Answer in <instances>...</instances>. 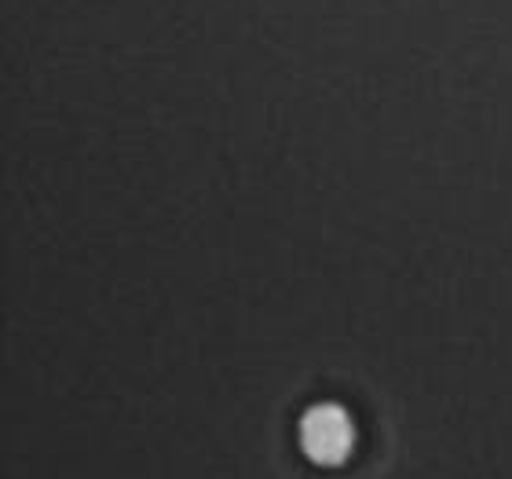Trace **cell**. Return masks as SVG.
I'll return each mask as SVG.
<instances>
[{
  "mask_svg": "<svg viewBox=\"0 0 512 479\" xmlns=\"http://www.w3.org/2000/svg\"><path fill=\"white\" fill-rule=\"evenodd\" d=\"M352 443L355 425L337 403L311 406L308 414L300 417V447L315 465H341L348 458Z\"/></svg>",
  "mask_w": 512,
  "mask_h": 479,
  "instance_id": "1",
  "label": "cell"
}]
</instances>
